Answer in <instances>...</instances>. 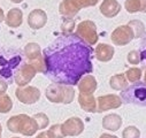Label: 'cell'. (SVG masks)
Listing matches in <instances>:
<instances>
[{
    "instance_id": "22",
    "label": "cell",
    "mask_w": 146,
    "mask_h": 138,
    "mask_svg": "<svg viewBox=\"0 0 146 138\" xmlns=\"http://www.w3.org/2000/svg\"><path fill=\"white\" fill-rule=\"evenodd\" d=\"M128 25L131 28L133 32L135 38H141L145 34V24L139 20H132L128 23Z\"/></svg>"
},
{
    "instance_id": "14",
    "label": "cell",
    "mask_w": 146,
    "mask_h": 138,
    "mask_svg": "<svg viewBox=\"0 0 146 138\" xmlns=\"http://www.w3.org/2000/svg\"><path fill=\"white\" fill-rule=\"evenodd\" d=\"M46 22H47V14L43 9L36 8L31 11L28 15V24L33 30H39L44 28Z\"/></svg>"
},
{
    "instance_id": "36",
    "label": "cell",
    "mask_w": 146,
    "mask_h": 138,
    "mask_svg": "<svg viewBox=\"0 0 146 138\" xmlns=\"http://www.w3.org/2000/svg\"><path fill=\"white\" fill-rule=\"evenodd\" d=\"M140 54H141V59H145L146 60V50L144 52H140Z\"/></svg>"
},
{
    "instance_id": "35",
    "label": "cell",
    "mask_w": 146,
    "mask_h": 138,
    "mask_svg": "<svg viewBox=\"0 0 146 138\" xmlns=\"http://www.w3.org/2000/svg\"><path fill=\"white\" fill-rule=\"evenodd\" d=\"M3 21H5V14H4V11L0 8V23H1Z\"/></svg>"
},
{
    "instance_id": "13",
    "label": "cell",
    "mask_w": 146,
    "mask_h": 138,
    "mask_svg": "<svg viewBox=\"0 0 146 138\" xmlns=\"http://www.w3.org/2000/svg\"><path fill=\"white\" fill-rule=\"evenodd\" d=\"M83 130H84V123L77 116L70 117L61 124V131H62L64 137H67V136H78L83 132Z\"/></svg>"
},
{
    "instance_id": "27",
    "label": "cell",
    "mask_w": 146,
    "mask_h": 138,
    "mask_svg": "<svg viewBox=\"0 0 146 138\" xmlns=\"http://www.w3.org/2000/svg\"><path fill=\"white\" fill-rule=\"evenodd\" d=\"M139 137H140V131L138 128L133 125L127 127L122 132V138H139Z\"/></svg>"
},
{
    "instance_id": "9",
    "label": "cell",
    "mask_w": 146,
    "mask_h": 138,
    "mask_svg": "<svg viewBox=\"0 0 146 138\" xmlns=\"http://www.w3.org/2000/svg\"><path fill=\"white\" fill-rule=\"evenodd\" d=\"M36 74H37V72L31 64L23 62L14 74V82L17 84L19 88L27 86L36 76Z\"/></svg>"
},
{
    "instance_id": "11",
    "label": "cell",
    "mask_w": 146,
    "mask_h": 138,
    "mask_svg": "<svg viewBox=\"0 0 146 138\" xmlns=\"http://www.w3.org/2000/svg\"><path fill=\"white\" fill-rule=\"evenodd\" d=\"M16 98L25 105H32L40 99V91L36 86H23L15 90Z\"/></svg>"
},
{
    "instance_id": "8",
    "label": "cell",
    "mask_w": 146,
    "mask_h": 138,
    "mask_svg": "<svg viewBox=\"0 0 146 138\" xmlns=\"http://www.w3.org/2000/svg\"><path fill=\"white\" fill-rule=\"evenodd\" d=\"M75 34L89 46H93L98 43L99 37H98V32H97V25L94 22H92L90 20H85V21H82L81 23H78Z\"/></svg>"
},
{
    "instance_id": "12",
    "label": "cell",
    "mask_w": 146,
    "mask_h": 138,
    "mask_svg": "<svg viewBox=\"0 0 146 138\" xmlns=\"http://www.w3.org/2000/svg\"><path fill=\"white\" fill-rule=\"evenodd\" d=\"M111 39L113 44L116 46H125L132 39H135V37H133V32L131 28L128 24H125V25H120L112 32Z\"/></svg>"
},
{
    "instance_id": "20",
    "label": "cell",
    "mask_w": 146,
    "mask_h": 138,
    "mask_svg": "<svg viewBox=\"0 0 146 138\" xmlns=\"http://www.w3.org/2000/svg\"><path fill=\"white\" fill-rule=\"evenodd\" d=\"M5 22L9 28H19L23 22V12L20 8H12L7 13Z\"/></svg>"
},
{
    "instance_id": "33",
    "label": "cell",
    "mask_w": 146,
    "mask_h": 138,
    "mask_svg": "<svg viewBox=\"0 0 146 138\" xmlns=\"http://www.w3.org/2000/svg\"><path fill=\"white\" fill-rule=\"evenodd\" d=\"M99 138H119V137H116L114 135H111V133H102Z\"/></svg>"
},
{
    "instance_id": "19",
    "label": "cell",
    "mask_w": 146,
    "mask_h": 138,
    "mask_svg": "<svg viewBox=\"0 0 146 138\" xmlns=\"http://www.w3.org/2000/svg\"><path fill=\"white\" fill-rule=\"evenodd\" d=\"M122 117L119 114H108L102 119V128L109 131H117L122 125Z\"/></svg>"
},
{
    "instance_id": "10",
    "label": "cell",
    "mask_w": 146,
    "mask_h": 138,
    "mask_svg": "<svg viewBox=\"0 0 146 138\" xmlns=\"http://www.w3.org/2000/svg\"><path fill=\"white\" fill-rule=\"evenodd\" d=\"M122 99L117 94H106L97 98V113H102L109 109H116L122 106Z\"/></svg>"
},
{
    "instance_id": "25",
    "label": "cell",
    "mask_w": 146,
    "mask_h": 138,
    "mask_svg": "<svg viewBox=\"0 0 146 138\" xmlns=\"http://www.w3.org/2000/svg\"><path fill=\"white\" fill-rule=\"evenodd\" d=\"M124 8L130 14L138 13V12H140V1L139 0H125Z\"/></svg>"
},
{
    "instance_id": "6",
    "label": "cell",
    "mask_w": 146,
    "mask_h": 138,
    "mask_svg": "<svg viewBox=\"0 0 146 138\" xmlns=\"http://www.w3.org/2000/svg\"><path fill=\"white\" fill-rule=\"evenodd\" d=\"M121 99L128 104L146 106V84L138 83L133 84L132 86H128L122 91Z\"/></svg>"
},
{
    "instance_id": "37",
    "label": "cell",
    "mask_w": 146,
    "mask_h": 138,
    "mask_svg": "<svg viewBox=\"0 0 146 138\" xmlns=\"http://www.w3.org/2000/svg\"><path fill=\"white\" fill-rule=\"evenodd\" d=\"M11 1H12V3H14V4H21V3L23 1V0H11Z\"/></svg>"
},
{
    "instance_id": "23",
    "label": "cell",
    "mask_w": 146,
    "mask_h": 138,
    "mask_svg": "<svg viewBox=\"0 0 146 138\" xmlns=\"http://www.w3.org/2000/svg\"><path fill=\"white\" fill-rule=\"evenodd\" d=\"M13 108V100L8 94H0V113H9Z\"/></svg>"
},
{
    "instance_id": "31",
    "label": "cell",
    "mask_w": 146,
    "mask_h": 138,
    "mask_svg": "<svg viewBox=\"0 0 146 138\" xmlns=\"http://www.w3.org/2000/svg\"><path fill=\"white\" fill-rule=\"evenodd\" d=\"M7 88H8V84L5 81L0 80V94H5V92L7 91Z\"/></svg>"
},
{
    "instance_id": "16",
    "label": "cell",
    "mask_w": 146,
    "mask_h": 138,
    "mask_svg": "<svg viewBox=\"0 0 146 138\" xmlns=\"http://www.w3.org/2000/svg\"><path fill=\"white\" fill-rule=\"evenodd\" d=\"M99 9L105 17L112 19L121 12V5L117 0H102Z\"/></svg>"
},
{
    "instance_id": "17",
    "label": "cell",
    "mask_w": 146,
    "mask_h": 138,
    "mask_svg": "<svg viewBox=\"0 0 146 138\" xmlns=\"http://www.w3.org/2000/svg\"><path fill=\"white\" fill-rule=\"evenodd\" d=\"M114 53H115V50L113 46L108 45V44H98L96 46V50H94V56L98 61H101V62H108L111 61L114 56Z\"/></svg>"
},
{
    "instance_id": "18",
    "label": "cell",
    "mask_w": 146,
    "mask_h": 138,
    "mask_svg": "<svg viewBox=\"0 0 146 138\" xmlns=\"http://www.w3.org/2000/svg\"><path fill=\"white\" fill-rule=\"evenodd\" d=\"M78 104L83 111L88 113H97V99L93 94H78Z\"/></svg>"
},
{
    "instance_id": "15",
    "label": "cell",
    "mask_w": 146,
    "mask_h": 138,
    "mask_svg": "<svg viewBox=\"0 0 146 138\" xmlns=\"http://www.w3.org/2000/svg\"><path fill=\"white\" fill-rule=\"evenodd\" d=\"M77 86H78V91L81 94L89 96V94L94 93V91L97 90L98 83L93 75H85L80 80V82L77 83Z\"/></svg>"
},
{
    "instance_id": "28",
    "label": "cell",
    "mask_w": 146,
    "mask_h": 138,
    "mask_svg": "<svg viewBox=\"0 0 146 138\" xmlns=\"http://www.w3.org/2000/svg\"><path fill=\"white\" fill-rule=\"evenodd\" d=\"M46 132L50 138H64L61 131V124H53Z\"/></svg>"
},
{
    "instance_id": "29",
    "label": "cell",
    "mask_w": 146,
    "mask_h": 138,
    "mask_svg": "<svg viewBox=\"0 0 146 138\" xmlns=\"http://www.w3.org/2000/svg\"><path fill=\"white\" fill-rule=\"evenodd\" d=\"M127 60L130 64H138L140 61H141V54H140V51H137V50H132L128 53L127 55Z\"/></svg>"
},
{
    "instance_id": "1",
    "label": "cell",
    "mask_w": 146,
    "mask_h": 138,
    "mask_svg": "<svg viewBox=\"0 0 146 138\" xmlns=\"http://www.w3.org/2000/svg\"><path fill=\"white\" fill-rule=\"evenodd\" d=\"M92 48L75 33H63L43 51L45 75L54 83L75 85L93 70Z\"/></svg>"
},
{
    "instance_id": "2",
    "label": "cell",
    "mask_w": 146,
    "mask_h": 138,
    "mask_svg": "<svg viewBox=\"0 0 146 138\" xmlns=\"http://www.w3.org/2000/svg\"><path fill=\"white\" fill-rule=\"evenodd\" d=\"M22 63V54L17 51H5L0 53V80L11 81Z\"/></svg>"
},
{
    "instance_id": "5",
    "label": "cell",
    "mask_w": 146,
    "mask_h": 138,
    "mask_svg": "<svg viewBox=\"0 0 146 138\" xmlns=\"http://www.w3.org/2000/svg\"><path fill=\"white\" fill-rule=\"evenodd\" d=\"M98 3L99 0H63L59 6V13L66 19H74L82 8L96 6Z\"/></svg>"
},
{
    "instance_id": "34",
    "label": "cell",
    "mask_w": 146,
    "mask_h": 138,
    "mask_svg": "<svg viewBox=\"0 0 146 138\" xmlns=\"http://www.w3.org/2000/svg\"><path fill=\"white\" fill-rule=\"evenodd\" d=\"M36 138H50V137H48V135H47L46 131H43L39 135H37V137H36Z\"/></svg>"
},
{
    "instance_id": "21",
    "label": "cell",
    "mask_w": 146,
    "mask_h": 138,
    "mask_svg": "<svg viewBox=\"0 0 146 138\" xmlns=\"http://www.w3.org/2000/svg\"><path fill=\"white\" fill-rule=\"evenodd\" d=\"M109 85L113 90L116 91H123L124 89L128 88V81L124 76V74H117L111 77L109 80Z\"/></svg>"
},
{
    "instance_id": "24",
    "label": "cell",
    "mask_w": 146,
    "mask_h": 138,
    "mask_svg": "<svg viewBox=\"0 0 146 138\" xmlns=\"http://www.w3.org/2000/svg\"><path fill=\"white\" fill-rule=\"evenodd\" d=\"M141 69L140 68H137V67H132V68H129L128 70L124 73V76L127 78L128 82L130 83H136V82H139V80L141 78Z\"/></svg>"
},
{
    "instance_id": "32",
    "label": "cell",
    "mask_w": 146,
    "mask_h": 138,
    "mask_svg": "<svg viewBox=\"0 0 146 138\" xmlns=\"http://www.w3.org/2000/svg\"><path fill=\"white\" fill-rule=\"evenodd\" d=\"M140 1V12L146 13V0H139Z\"/></svg>"
},
{
    "instance_id": "39",
    "label": "cell",
    "mask_w": 146,
    "mask_h": 138,
    "mask_svg": "<svg viewBox=\"0 0 146 138\" xmlns=\"http://www.w3.org/2000/svg\"><path fill=\"white\" fill-rule=\"evenodd\" d=\"M1 132H3V125L0 124V133H1Z\"/></svg>"
},
{
    "instance_id": "30",
    "label": "cell",
    "mask_w": 146,
    "mask_h": 138,
    "mask_svg": "<svg viewBox=\"0 0 146 138\" xmlns=\"http://www.w3.org/2000/svg\"><path fill=\"white\" fill-rule=\"evenodd\" d=\"M75 28V21L72 19H66L61 25V30L63 33H71Z\"/></svg>"
},
{
    "instance_id": "38",
    "label": "cell",
    "mask_w": 146,
    "mask_h": 138,
    "mask_svg": "<svg viewBox=\"0 0 146 138\" xmlns=\"http://www.w3.org/2000/svg\"><path fill=\"white\" fill-rule=\"evenodd\" d=\"M144 83L146 84V70H145V74H144Z\"/></svg>"
},
{
    "instance_id": "3",
    "label": "cell",
    "mask_w": 146,
    "mask_h": 138,
    "mask_svg": "<svg viewBox=\"0 0 146 138\" xmlns=\"http://www.w3.org/2000/svg\"><path fill=\"white\" fill-rule=\"evenodd\" d=\"M7 128L9 131L23 136H33L37 130H39L35 119L27 114H19L9 117L7 121Z\"/></svg>"
},
{
    "instance_id": "41",
    "label": "cell",
    "mask_w": 146,
    "mask_h": 138,
    "mask_svg": "<svg viewBox=\"0 0 146 138\" xmlns=\"http://www.w3.org/2000/svg\"><path fill=\"white\" fill-rule=\"evenodd\" d=\"M0 138H1V133H0Z\"/></svg>"
},
{
    "instance_id": "4",
    "label": "cell",
    "mask_w": 146,
    "mask_h": 138,
    "mask_svg": "<svg viewBox=\"0 0 146 138\" xmlns=\"http://www.w3.org/2000/svg\"><path fill=\"white\" fill-rule=\"evenodd\" d=\"M45 96L48 101L54 104H70L75 98V90L70 85L52 83L46 88Z\"/></svg>"
},
{
    "instance_id": "40",
    "label": "cell",
    "mask_w": 146,
    "mask_h": 138,
    "mask_svg": "<svg viewBox=\"0 0 146 138\" xmlns=\"http://www.w3.org/2000/svg\"><path fill=\"white\" fill-rule=\"evenodd\" d=\"M13 138H20V137H13Z\"/></svg>"
},
{
    "instance_id": "7",
    "label": "cell",
    "mask_w": 146,
    "mask_h": 138,
    "mask_svg": "<svg viewBox=\"0 0 146 138\" xmlns=\"http://www.w3.org/2000/svg\"><path fill=\"white\" fill-rule=\"evenodd\" d=\"M24 55L29 60V64H31L36 72L42 74L46 73V66L42 54V48L37 43H28L24 47Z\"/></svg>"
},
{
    "instance_id": "26",
    "label": "cell",
    "mask_w": 146,
    "mask_h": 138,
    "mask_svg": "<svg viewBox=\"0 0 146 138\" xmlns=\"http://www.w3.org/2000/svg\"><path fill=\"white\" fill-rule=\"evenodd\" d=\"M35 119V121L37 122V125H38V129H45L48 123H50V120H48V116L44 113H37L32 116Z\"/></svg>"
}]
</instances>
